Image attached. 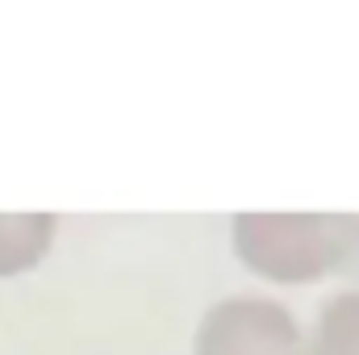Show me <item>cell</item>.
Here are the masks:
<instances>
[{"label": "cell", "mask_w": 359, "mask_h": 355, "mask_svg": "<svg viewBox=\"0 0 359 355\" xmlns=\"http://www.w3.org/2000/svg\"><path fill=\"white\" fill-rule=\"evenodd\" d=\"M309 355H359V288L322 305L309 335Z\"/></svg>", "instance_id": "cell-4"}, {"label": "cell", "mask_w": 359, "mask_h": 355, "mask_svg": "<svg viewBox=\"0 0 359 355\" xmlns=\"http://www.w3.org/2000/svg\"><path fill=\"white\" fill-rule=\"evenodd\" d=\"M234 255L271 284H309L330 272H359V217L326 213H238Z\"/></svg>", "instance_id": "cell-1"}, {"label": "cell", "mask_w": 359, "mask_h": 355, "mask_svg": "<svg viewBox=\"0 0 359 355\" xmlns=\"http://www.w3.org/2000/svg\"><path fill=\"white\" fill-rule=\"evenodd\" d=\"M59 239L55 213H0V280H17L42 264Z\"/></svg>", "instance_id": "cell-3"}, {"label": "cell", "mask_w": 359, "mask_h": 355, "mask_svg": "<svg viewBox=\"0 0 359 355\" xmlns=\"http://www.w3.org/2000/svg\"><path fill=\"white\" fill-rule=\"evenodd\" d=\"M192 355H309V339L280 301L238 293L205 309Z\"/></svg>", "instance_id": "cell-2"}]
</instances>
